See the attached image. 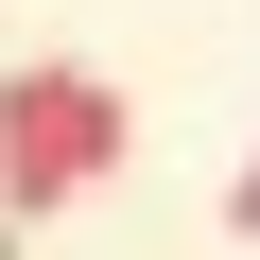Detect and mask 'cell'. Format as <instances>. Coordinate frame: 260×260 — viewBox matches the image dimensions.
I'll use <instances>...</instances> for the list:
<instances>
[{
    "label": "cell",
    "instance_id": "obj_1",
    "mask_svg": "<svg viewBox=\"0 0 260 260\" xmlns=\"http://www.w3.org/2000/svg\"><path fill=\"white\" fill-rule=\"evenodd\" d=\"M121 139H139V104H121V70H87V52H35V70H0V225H52V208H87L104 174H121Z\"/></svg>",
    "mask_w": 260,
    "mask_h": 260
},
{
    "label": "cell",
    "instance_id": "obj_2",
    "mask_svg": "<svg viewBox=\"0 0 260 260\" xmlns=\"http://www.w3.org/2000/svg\"><path fill=\"white\" fill-rule=\"evenodd\" d=\"M225 243H260V156H243V174H225Z\"/></svg>",
    "mask_w": 260,
    "mask_h": 260
},
{
    "label": "cell",
    "instance_id": "obj_3",
    "mask_svg": "<svg viewBox=\"0 0 260 260\" xmlns=\"http://www.w3.org/2000/svg\"><path fill=\"white\" fill-rule=\"evenodd\" d=\"M0 260H18V225H0Z\"/></svg>",
    "mask_w": 260,
    "mask_h": 260
}]
</instances>
